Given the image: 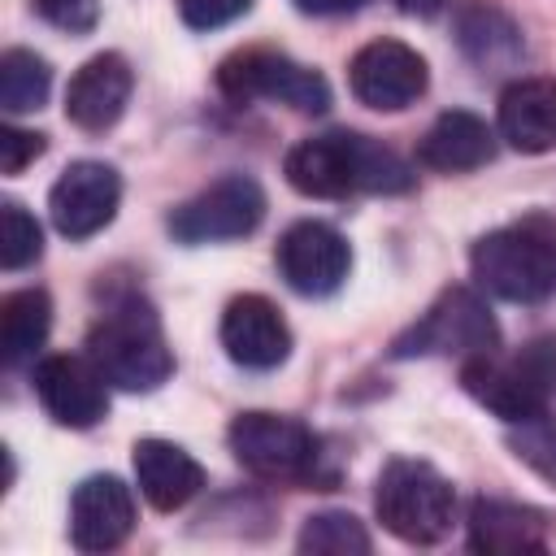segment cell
<instances>
[{"label": "cell", "instance_id": "7c38bea8", "mask_svg": "<svg viewBox=\"0 0 556 556\" xmlns=\"http://www.w3.org/2000/svg\"><path fill=\"white\" fill-rule=\"evenodd\" d=\"M122 204V178L104 161H74L48 191L52 226L65 239H91L117 217Z\"/></svg>", "mask_w": 556, "mask_h": 556}, {"label": "cell", "instance_id": "44dd1931", "mask_svg": "<svg viewBox=\"0 0 556 556\" xmlns=\"http://www.w3.org/2000/svg\"><path fill=\"white\" fill-rule=\"evenodd\" d=\"M456 43H460L465 61L478 65L482 74L517 70V61L526 52L521 26L495 4H465L456 13Z\"/></svg>", "mask_w": 556, "mask_h": 556}, {"label": "cell", "instance_id": "277c9868", "mask_svg": "<svg viewBox=\"0 0 556 556\" xmlns=\"http://www.w3.org/2000/svg\"><path fill=\"white\" fill-rule=\"evenodd\" d=\"M226 443L235 460L261 478V482H282V486H330V473H321V439L282 413H239L226 430Z\"/></svg>", "mask_w": 556, "mask_h": 556}, {"label": "cell", "instance_id": "d4e9b609", "mask_svg": "<svg viewBox=\"0 0 556 556\" xmlns=\"http://www.w3.org/2000/svg\"><path fill=\"white\" fill-rule=\"evenodd\" d=\"M508 447L521 465H530L543 482L556 486V421L547 413H534L526 421L508 426Z\"/></svg>", "mask_w": 556, "mask_h": 556}, {"label": "cell", "instance_id": "f546056e", "mask_svg": "<svg viewBox=\"0 0 556 556\" xmlns=\"http://www.w3.org/2000/svg\"><path fill=\"white\" fill-rule=\"evenodd\" d=\"M365 0H295L300 13H313V17H334V13H352L361 9Z\"/></svg>", "mask_w": 556, "mask_h": 556}, {"label": "cell", "instance_id": "484cf974", "mask_svg": "<svg viewBox=\"0 0 556 556\" xmlns=\"http://www.w3.org/2000/svg\"><path fill=\"white\" fill-rule=\"evenodd\" d=\"M39 252H43L39 222L17 200H4L0 204V265L4 269H26V265L39 261Z\"/></svg>", "mask_w": 556, "mask_h": 556}, {"label": "cell", "instance_id": "7a4b0ae2", "mask_svg": "<svg viewBox=\"0 0 556 556\" xmlns=\"http://www.w3.org/2000/svg\"><path fill=\"white\" fill-rule=\"evenodd\" d=\"M87 356L117 391H156L174 374V352L165 343L161 317L143 295L113 300L87 330Z\"/></svg>", "mask_w": 556, "mask_h": 556}, {"label": "cell", "instance_id": "3957f363", "mask_svg": "<svg viewBox=\"0 0 556 556\" xmlns=\"http://www.w3.org/2000/svg\"><path fill=\"white\" fill-rule=\"evenodd\" d=\"M469 269L482 291L508 304H539L556 291V230L543 217L500 226L473 243Z\"/></svg>", "mask_w": 556, "mask_h": 556}, {"label": "cell", "instance_id": "4fadbf2b", "mask_svg": "<svg viewBox=\"0 0 556 556\" xmlns=\"http://www.w3.org/2000/svg\"><path fill=\"white\" fill-rule=\"evenodd\" d=\"M35 382V395L43 404V413L56 421V426H70V430H91L96 421H104L109 413V382L104 374L91 365V356H43L30 374Z\"/></svg>", "mask_w": 556, "mask_h": 556}, {"label": "cell", "instance_id": "4dcf8cb0", "mask_svg": "<svg viewBox=\"0 0 556 556\" xmlns=\"http://www.w3.org/2000/svg\"><path fill=\"white\" fill-rule=\"evenodd\" d=\"M395 4H400L404 13H413V17H434L447 0H395Z\"/></svg>", "mask_w": 556, "mask_h": 556}, {"label": "cell", "instance_id": "d6986e66", "mask_svg": "<svg viewBox=\"0 0 556 556\" xmlns=\"http://www.w3.org/2000/svg\"><path fill=\"white\" fill-rule=\"evenodd\" d=\"M500 135L517 152H552L556 148V78H517L504 87L495 109Z\"/></svg>", "mask_w": 556, "mask_h": 556}, {"label": "cell", "instance_id": "9c48e42d", "mask_svg": "<svg viewBox=\"0 0 556 556\" xmlns=\"http://www.w3.org/2000/svg\"><path fill=\"white\" fill-rule=\"evenodd\" d=\"M265 217V191L256 178L248 174H226L217 182H208L204 191H195L191 200H182L169 213V235L187 248L200 243H226V239H243L261 226Z\"/></svg>", "mask_w": 556, "mask_h": 556}, {"label": "cell", "instance_id": "9a60e30c", "mask_svg": "<svg viewBox=\"0 0 556 556\" xmlns=\"http://www.w3.org/2000/svg\"><path fill=\"white\" fill-rule=\"evenodd\" d=\"M222 348L243 369H278L291 356V326L274 300L248 291L222 313Z\"/></svg>", "mask_w": 556, "mask_h": 556}, {"label": "cell", "instance_id": "6da1fadb", "mask_svg": "<svg viewBox=\"0 0 556 556\" xmlns=\"http://www.w3.org/2000/svg\"><path fill=\"white\" fill-rule=\"evenodd\" d=\"M287 182L313 200H343L356 191L395 195L413 187V165L374 135L361 130H326L300 139L282 161Z\"/></svg>", "mask_w": 556, "mask_h": 556}, {"label": "cell", "instance_id": "e0dca14e", "mask_svg": "<svg viewBox=\"0 0 556 556\" xmlns=\"http://www.w3.org/2000/svg\"><path fill=\"white\" fill-rule=\"evenodd\" d=\"M465 526H469V547L473 552L508 556V552H543L552 517L543 508H534V504L478 495L469 504V521Z\"/></svg>", "mask_w": 556, "mask_h": 556}, {"label": "cell", "instance_id": "cb8c5ba5", "mask_svg": "<svg viewBox=\"0 0 556 556\" xmlns=\"http://www.w3.org/2000/svg\"><path fill=\"white\" fill-rule=\"evenodd\" d=\"M300 552H313V556H365L374 543H369V530L352 517V513H313L304 526H300V539H295Z\"/></svg>", "mask_w": 556, "mask_h": 556}, {"label": "cell", "instance_id": "83f0119b", "mask_svg": "<svg viewBox=\"0 0 556 556\" xmlns=\"http://www.w3.org/2000/svg\"><path fill=\"white\" fill-rule=\"evenodd\" d=\"M252 9V0H178V17L191 30H217L235 17H243Z\"/></svg>", "mask_w": 556, "mask_h": 556}, {"label": "cell", "instance_id": "603a6c76", "mask_svg": "<svg viewBox=\"0 0 556 556\" xmlns=\"http://www.w3.org/2000/svg\"><path fill=\"white\" fill-rule=\"evenodd\" d=\"M52 87V70L39 52L30 48H9L0 56V104L4 113H30L48 100Z\"/></svg>", "mask_w": 556, "mask_h": 556}, {"label": "cell", "instance_id": "8fae6325", "mask_svg": "<svg viewBox=\"0 0 556 556\" xmlns=\"http://www.w3.org/2000/svg\"><path fill=\"white\" fill-rule=\"evenodd\" d=\"M348 83L361 104H369L378 113H400L426 96L430 74H426V61L417 48H408L400 39H374L352 56Z\"/></svg>", "mask_w": 556, "mask_h": 556}, {"label": "cell", "instance_id": "ba28073f", "mask_svg": "<svg viewBox=\"0 0 556 556\" xmlns=\"http://www.w3.org/2000/svg\"><path fill=\"white\" fill-rule=\"evenodd\" d=\"M217 87L230 100H274L295 113H326L330 83L274 48H243L217 65Z\"/></svg>", "mask_w": 556, "mask_h": 556}, {"label": "cell", "instance_id": "7402d4cb", "mask_svg": "<svg viewBox=\"0 0 556 556\" xmlns=\"http://www.w3.org/2000/svg\"><path fill=\"white\" fill-rule=\"evenodd\" d=\"M48 330H52V300H48V291L26 287V291L4 295V304H0V356H4V365L30 361L43 348Z\"/></svg>", "mask_w": 556, "mask_h": 556}, {"label": "cell", "instance_id": "f1b7e54d", "mask_svg": "<svg viewBox=\"0 0 556 556\" xmlns=\"http://www.w3.org/2000/svg\"><path fill=\"white\" fill-rule=\"evenodd\" d=\"M43 135L22 126H0V174H22L35 156H43Z\"/></svg>", "mask_w": 556, "mask_h": 556}, {"label": "cell", "instance_id": "ffe728a7", "mask_svg": "<svg viewBox=\"0 0 556 556\" xmlns=\"http://www.w3.org/2000/svg\"><path fill=\"white\" fill-rule=\"evenodd\" d=\"M495 156V135L478 113L447 109L430 122V130L417 143V161L439 174H469Z\"/></svg>", "mask_w": 556, "mask_h": 556}, {"label": "cell", "instance_id": "52a82bcc", "mask_svg": "<svg viewBox=\"0 0 556 556\" xmlns=\"http://www.w3.org/2000/svg\"><path fill=\"white\" fill-rule=\"evenodd\" d=\"M500 348V326L486 308V300L473 287H447L404 334H395L391 356H486Z\"/></svg>", "mask_w": 556, "mask_h": 556}, {"label": "cell", "instance_id": "30bf717a", "mask_svg": "<svg viewBox=\"0 0 556 556\" xmlns=\"http://www.w3.org/2000/svg\"><path fill=\"white\" fill-rule=\"evenodd\" d=\"M274 261H278L282 282L300 295H313V300L334 295L352 274L348 239L330 222H313V217L282 230V239L274 248Z\"/></svg>", "mask_w": 556, "mask_h": 556}, {"label": "cell", "instance_id": "5bb4252c", "mask_svg": "<svg viewBox=\"0 0 556 556\" xmlns=\"http://www.w3.org/2000/svg\"><path fill=\"white\" fill-rule=\"evenodd\" d=\"M135 530V495L117 473H91L70 495V543L78 552H113Z\"/></svg>", "mask_w": 556, "mask_h": 556}, {"label": "cell", "instance_id": "2e32d148", "mask_svg": "<svg viewBox=\"0 0 556 556\" xmlns=\"http://www.w3.org/2000/svg\"><path fill=\"white\" fill-rule=\"evenodd\" d=\"M130 87H135L130 61L122 52H96L91 61L78 65V74L65 87V117L78 130L100 135V130H109L126 113Z\"/></svg>", "mask_w": 556, "mask_h": 556}, {"label": "cell", "instance_id": "5b68a950", "mask_svg": "<svg viewBox=\"0 0 556 556\" xmlns=\"http://www.w3.org/2000/svg\"><path fill=\"white\" fill-rule=\"evenodd\" d=\"M374 513L387 534L413 547H430L452 530L456 517V491L452 482L430 465L413 456H395L382 465L374 486Z\"/></svg>", "mask_w": 556, "mask_h": 556}, {"label": "cell", "instance_id": "4316f807", "mask_svg": "<svg viewBox=\"0 0 556 556\" xmlns=\"http://www.w3.org/2000/svg\"><path fill=\"white\" fill-rule=\"evenodd\" d=\"M30 4L48 26L70 35H87L100 22V0H30Z\"/></svg>", "mask_w": 556, "mask_h": 556}, {"label": "cell", "instance_id": "ac0fdd59", "mask_svg": "<svg viewBox=\"0 0 556 556\" xmlns=\"http://www.w3.org/2000/svg\"><path fill=\"white\" fill-rule=\"evenodd\" d=\"M135 482H139V495L156 508V513H174L182 504H191L204 486V469L200 460L169 443V439H139L135 443Z\"/></svg>", "mask_w": 556, "mask_h": 556}, {"label": "cell", "instance_id": "8992f818", "mask_svg": "<svg viewBox=\"0 0 556 556\" xmlns=\"http://www.w3.org/2000/svg\"><path fill=\"white\" fill-rule=\"evenodd\" d=\"M460 387L504 426L547 413V395L556 387V334L530 339L517 356L486 352L460 361Z\"/></svg>", "mask_w": 556, "mask_h": 556}]
</instances>
